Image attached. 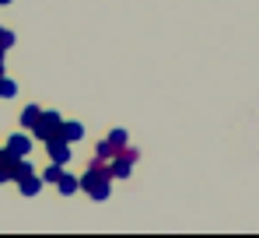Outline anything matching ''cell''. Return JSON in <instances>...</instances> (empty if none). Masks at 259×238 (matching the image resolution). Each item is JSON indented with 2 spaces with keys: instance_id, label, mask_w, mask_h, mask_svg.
<instances>
[{
  "instance_id": "4fadbf2b",
  "label": "cell",
  "mask_w": 259,
  "mask_h": 238,
  "mask_svg": "<svg viewBox=\"0 0 259 238\" xmlns=\"http://www.w3.org/2000/svg\"><path fill=\"white\" fill-rule=\"evenodd\" d=\"M109 140H112V144H116V147H126V130H112V133H109Z\"/></svg>"
},
{
  "instance_id": "9c48e42d",
  "label": "cell",
  "mask_w": 259,
  "mask_h": 238,
  "mask_svg": "<svg viewBox=\"0 0 259 238\" xmlns=\"http://www.w3.org/2000/svg\"><path fill=\"white\" fill-rule=\"evenodd\" d=\"M39 112H42L39 105H25V109H21V126H25V130H32V126L39 123Z\"/></svg>"
},
{
  "instance_id": "7a4b0ae2",
  "label": "cell",
  "mask_w": 259,
  "mask_h": 238,
  "mask_svg": "<svg viewBox=\"0 0 259 238\" xmlns=\"http://www.w3.org/2000/svg\"><path fill=\"white\" fill-rule=\"evenodd\" d=\"M60 126H63V119L56 116V112H49V109H42L39 112V123L32 126V133L39 140H53V137H60Z\"/></svg>"
},
{
  "instance_id": "277c9868",
  "label": "cell",
  "mask_w": 259,
  "mask_h": 238,
  "mask_svg": "<svg viewBox=\"0 0 259 238\" xmlns=\"http://www.w3.org/2000/svg\"><path fill=\"white\" fill-rule=\"evenodd\" d=\"M4 151H7V154H14V158H28V151H32V140H28L25 133H14V137H7Z\"/></svg>"
},
{
  "instance_id": "30bf717a",
  "label": "cell",
  "mask_w": 259,
  "mask_h": 238,
  "mask_svg": "<svg viewBox=\"0 0 259 238\" xmlns=\"http://www.w3.org/2000/svg\"><path fill=\"white\" fill-rule=\"evenodd\" d=\"M95 154H98V158H105V161H112L116 154H119V147H116V144H112V140L105 137V140H102V144L95 147Z\"/></svg>"
},
{
  "instance_id": "3957f363",
  "label": "cell",
  "mask_w": 259,
  "mask_h": 238,
  "mask_svg": "<svg viewBox=\"0 0 259 238\" xmlns=\"http://www.w3.org/2000/svg\"><path fill=\"white\" fill-rule=\"evenodd\" d=\"M46 151H49V161H56V165H67V161H70V144H67L63 137L46 140Z\"/></svg>"
},
{
  "instance_id": "7c38bea8",
  "label": "cell",
  "mask_w": 259,
  "mask_h": 238,
  "mask_svg": "<svg viewBox=\"0 0 259 238\" xmlns=\"http://www.w3.org/2000/svg\"><path fill=\"white\" fill-rule=\"evenodd\" d=\"M14 91H18V84L11 77H0V98H14Z\"/></svg>"
},
{
  "instance_id": "ba28073f",
  "label": "cell",
  "mask_w": 259,
  "mask_h": 238,
  "mask_svg": "<svg viewBox=\"0 0 259 238\" xmlns=\"http://www.w3.org/2000/svg\"><path fill=\"white\" fill-rule=\"evenodd\" d=\"M18 186H21V193H25V196H35V193L42 189V179H39V175L32 172V175H25V179H18Z\"/></svg>"
},
{
  "instance_id": "8fae6325",
  "label": "cell",
  "mask_w": 259,
  "mask_h": 238,
  "mask_svg": "<svg viewBox=\"0 0 259 238\" xmlns=\"http://www.w3.org/2000/svg\"><path fill=\"white\" fill-rule=\"evenodd\" d=\"M60 175H63V165H56V161H53V165L46 168L39 179H42V182H53V186H56V182H60Z\"/></svg>"
},
{
  "instance_id": "5bb4252c",
  "label": "cell",
  "mask_w": 259,
  "mask_h": 238,
  "mask_svg": "<svg viewBox=\"0 0 259 238\" xmlns=\"http://www.w3.org/2000/svg\"><path fill=\"white\" fill-rule=\"evenodd\" d=\"M0 4H11V0H0Z\"/></svg>"
},
{
  "instance_id": "6da1fadb",
  "label": "cell",
  "mask_w": 259,
  "mask_h": 238,
  "mask_svg": "<svg viewBox=\"0 0 259 238\" xmlns=\"http://www.w3.org/2000/svg\"><path fill=\"white\" fill-rule=\"evenodd\" d=\"M109 186H112V175H109V161L95 154V158L88 161L84 175H81V189H84L91 200H105V196H109Z\"/></svg>"
},
{
  "instance_id": "5b68a950",
  "label": "cell",
  "mask_w": 259,
  "mask_h": 238,
  "mask_svg": "<svg viewBox=\"0 0 259 238\" xmlns=\"http://www.w3.org/2000/svg\"><path fill=\"white\" fill-rule=\"evenodd\" d=\"M60 137H63L67 144H77V140H84V126H81V123H63V126H60Z\"/></svg>"
},
{
  "instance_id": "52a82bcc",
  "label": "cell",
  "mask_w": 259,
  "mask_h": 238,
  "mask_svg": "<svg viewBox=\"0 0 259 238\" xmlns=\"http://www.w3.org/2000/svg\"><path fill=\"white\" fill-rule=\"evenodd\" d=\"M56 189H60L63 196H74V193L81 189V179H77V175H67V172H63V175H60V182H56Z\"/></svg>"
},
{
  "instance_id": "8992f818",
  "label": "cell",
  "mask_w": 259,
  "mask_h": 238,
  "mask_svg": "<svg viewBox=\"0 0 259 238\" xmlns=\"http://www.w3.org/2000/svg\"><path fill=\"white\" fill-rule=\"evenodd\" d=\"M130 172H133V161L119 158V154H116V158L109 161V175H112V179H126Z\"/></svg>"
}]
</instances>
